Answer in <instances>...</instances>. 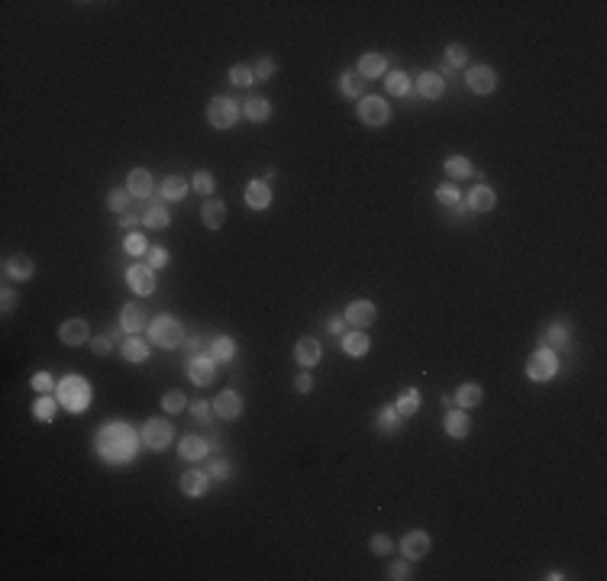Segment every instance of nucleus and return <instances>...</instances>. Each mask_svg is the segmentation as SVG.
Returning <instances> with one entry per match:
<instances>
[{
	"mask_svg": "<svg viewBox=\"0 0 607 581\" xmlns=\"http://www.w3.org/2000/svg\"><path fill=\"white\" fill-rule=\"evenodd\" d=\"M100 449H104L107 459H113V462H120V459H129L133 455V449H136V433L129 430V426H107L104 433H100Z\"/></svg>",
	"mask_w": 607,
	"mask_h": 581,
	"instance_id": "nucleus-1",
	"label": "nucleus"
},
{
	"mask_svg": "<svg viewBox=\"0 0 607 581\" xmlns=\"http://www.w3.org/2000/svg\"><path fill=\"white\" fill-rule=\"evenodd\" d=\"M149 339L159 349H178L184 346V327L171 314H159V317L149 323Z\"/></svg>",
	"mask_w": 607,
	"mask_h": 581,
	"instance_id": "nucleus-2",
	"label": "nucleus"
},
{
	"mask_svg": "<svg viewBox=\"0 0 607 581\" xmlns=\"http://www.w3.org/2000/svg\"><path fill=\"white\" fill-rule=\"evenodd\" d=\"M207 120L217 129H230L239 120V104H236L233 97H213L210 104H207Z\"/></svg>",
	"mask_w": 607,
	"mask_h": 581,
	"instance_id": "nucleus-3",
	"label": "nucleus"
},
{
	"mask_svg": "<svg viewBox=\"0 0 607 581\" xmlns=\"http://www.w3.org/2000/svg\"><path fill=\"white\" fill-rule=\"evenodd\" d=\"M171 423L168 420H159V417H149L146 426H142V446H149L152 452H162L171 446Z\"/></svg>",
	"mask_w": 607,
	"mask_h": 581,
	"instance_id": "nucleus-4",
	"label": "nucleus"
},
{
	"mask_svg": "<svg viewBox=\"0 0 607 581\" xmlns=\"http://www.w3.org/2000/svg\"><path fill=\"white\" fill-rule=\"evenodd\" d=\"M359 120H362L365 127H384L391 120V107L378 94H368L359 100Z\"/></svg>",
	"mask_w": 607,
	"mask_h": 581,
	"instance_id": "nucleus-5",
	"label": "nucleus"
},
{
	"mask_svg": "<svg viewBox=\"0 0 607 581\" xmlns=\"http://www.w3.org/2000/svg\"><path fill=\"white\" fill-rule=\"evenodd\" d=\"M559 371V359H555L553 349H536L530 359H527V375L533 381H549Z\"/></svg>",
	"mask_w": 607,
	"mask_h": 581,
	"instance_id": "nucleus-6",
	"label": "nucleus"
},
{
	"mask_svg": "<svg viewBox=\"0 0 607 581\" xmlns=\"http://www.w3.org/2000/svg\"><path fill=\"white\" fill-rule=\"evenodd\" d=\"M465 85H469L472 94H491L498 87V72L491 65H469L465 68Z\"/></svg>",
	"mask_w": 607,
	"mask_h": 581,
	"instance_id": "nucleus-7",
	"label": "nucleus"
},
{
	"mask_svg": "<svg viewBox=\"0 0 607 581\" xmlns=\"http://www.w3.org/2000/svg\"><path fill=\"white\" fill-rule=\"evenodd\" d=\"M342 317H346V323H349L352 329H368L375 323V317H378V310H375L372 300H352V304L342 310Z\"/></svg>",
	"mask_w": 607,
	"mask_h": 581,
	"instance_id": "nucleus-8",
	"label": "nucleus"
},
{
	"mask_svg": "<svg viewBox=\"0 0 607 581\" xmlns=\"http://www.w3.org/2000/svg\"><path fill=\"white\" fill-rule=\"evenodd\" d=\"M126 285L133 287L139 297L155 294V272H152V265H129Z\"/></svg>",
	"mask_w": 607,
	"mask_h": 581,
	"instance_id": "nucleus-9",
	"label": "nucleus"
},
{
	"mask_svg": "<svg viewBox=\"0 0 607 581\" xmlns=\"http://www.w3.org/2000/svg\"><path fill=\"white\" fill-rule=\"evenodd\" d=\"M58 401H62L65 407H71V410H81L87 404V384L81 378H65L62 384H58Z\"/></svg>",
	"mask_w": 607,
	"mask_h": 581,
	"instance_id": "nucleus-10",
	"label": "nucleus"
},
{
	"mask_svg": "<svg viewBox=\"0 0 607 581\" xmlns=\"http://www.w3.org/2000/svg\"><path fill=\"white\" fill-rule=\"evenodd\" d=\"M433 549V539L426 529H410L404 539H401V552H404V559H423L426 552Z\"/></svg>",
	"mask_w": 607,
	"mask_h": 581,
	"instance_id": "nucleus-11",
	"label": "nucleus"
},
{
	"mask_svg": "<svg viewBox=\"0 0 607 581\" xmlns=\"http://www.w3.org/2000/svg\"><path fill=\"white\" fill-rule=\"evenodd\" d=\"M58 342L62 346H85L91 342V327H87L85 320H65L62 327H58Z\"/></svg>",
	"mask_w": 607,
	"mask_h": 581,
	"instance_id": "nucleus-12",
	"label": "nucleus"
},
{
	"mask_svg": "<svg viewBox=\"0 0 607 581\" xmlns=\"http://www.w3.org/2000/svg\"><path fill=\"white\" fill-rule=\"evenodd\" d=\"M188 378H191L194 384H201V388L213 384V378H217V362H213L210 355H191V362H188Z\"/></svg>",
	"mask_w": 607,
	"mask_h": 581,
	"instance_id": "nucleus-13",
	"label": "nucleus"
},
{
	"mask_svg": "<svg viewBox=\"0 0 607 581\" xmlns=\"http://www.w3.org/2000/svg\"><path fill=\"white\" fill-rule=\"evenodd\" d=\"M146 323H149V317H146L142 304H136V300L123 304V310H120V327L126 329L129 336H136L139 329H146Z\"/></svg>",
	"mask_w": 607,
	"mask_h": 581,
	"instance_id": "nucleus-14",
	"label": "nucleus"
},
{
	"mask_svg": "<svg viewBox=\"0 0 607 581\" xmlns=\"http://www.w3.org/2000/svg\"><path fill=\"white\" fill-rule=\"evenodd\" d=\"M210 407H213V413H217L220 420H236V417L243 413V397H239L236 391H223V394H217V397H213Z\"/></svg>",
	"mask_w": 607,
	"mask_h": 581,
	"instance_id": "nucleus-15",
	"label": "nucleus"
},
{
	"mask_svg": "<svg viewBox=\"0 0 607 581\" xmlns=\"http://www.w3.org/2000/svg\"><path fill=\"white\" fill-rule=\"evenodd\" d=\"M207 485H210V475L201 472V468H191V472H184L178 478V487H181V494L188 497H203L207 494Z\"/></svg>",
	"mask_w": 607,
	"mask_h": 581,
	"instance_id": "nucleus-16",
	"label": "nucleus"
},
{
	"mask_svg": "<svg viewBox=\"0 0 607 581\" xmlns=\"http://www.w3.org/2000/svg\"><path fill=\"white\" fill-rule=\"evenodd\" d=\"M320 355H323V349H320V342L313 336H300L298 339V346H294V359H298L300 369H313L320 362Z\"/></svg>",
	"mask_w": 607,
	"mask_h": 581,
	"instance_id": "nucleus-17",
	"label": "nucleus"
},
{
	"mask_svg": "<svg viewBox=\"0 0 607 581\" xmlns=\"http://www.w3.org/2000/svg\"><path fill=\"white\" fill-rule=\"evenodd\" d=\"M443 426H446V433L452 436V439H465V436H469V430H472V417L462 410V407H449Z\"/></svg>",
	"mask_w": 607,
	"mask_h": 581,
	"instance_id": "nucleus-18",
	"label": "nucleus"
},
{
	"mask_svg": "<svg viewBox=\"0 0 607 581\" xmlns=\"http://www.w3.org/2000/svg\"><path fill=\"white\" fill-rule=\"evenodd\" d=\"M443 91H446V81L439 72H423L417 78V94L423 100H437V97H443Z\"/></svg>",
	"mask_w": 607,
	"mask_h": 581,
	"instance_id": "nucleus-19",
	"label": "nucleus"
},
{
	"mask_svg": "<svg viewBox=\"0 0 607 581\" xmlns=\"http://www.w3.org/2000/svg\"><path fill=\"white\" fill-rule=\"evenodd\" d=\"M494 204H498V197H494V190H491L488 184L472 188L469 197H465V207H469V210H475V213H491V210H494Z\"/></svg>",
	"mask_w": 607,
	"mask_h": 581,
	"instance_id": "nucleus-20",
	"label": "nucleus"
},
{
	"mask_svg": "<svg viewBox=\"0 0 607 581\" xmlns=\"http://www.w3.org/2000/svg\"><path fill=\"white\" fill-rule=\"evenodd\" d=\"M268 204H272V188H268V181H249V184H245V207L265 210Z\"/></svg>",
	"mask_w": 607,
	"mask_h": 581,
	"instance_id": "nucleus-21",
	"label": "nucleus"
},
{
	"mask_svg": "<svg viewBox=\"0 0 607 581\" xmlns=\"http://www.w3.org/2000/svg\"><path fill=\"white\" fill-rule=\"evenodd\" d=\"M340 339H342V352H346V355H352V359L365 355V352H368V346H372V339L365 336V329H346Z\"/></svg>",
	"mask_w": 607,
	"mask_h": 581,
	"instance_id": "nucleus-22",
	"label": "nucleus"
},
{
	"mask_svg": "<svg viewBox=\"0 0 607 581\" xmlns=\"http://www.w3.org/2000/svg\"><path fill=\"white\" fill-rule=\"evenodd\" d=\"M3 272H7V278L26 281V278H32V272H36V262H32V255H26V252L10 255V259H7V265H3Z\"/></svg>",
	"mask_w": 607,
	"mask_h": 581,
	"instance_id": "nucleus-23",
	"label": "nucleus"
},
{
	"mask_svg": "<svg viewBox=\"0 0 607 581\" xmlns=\"http://www.w3.org/2000/svg\"><path fill=\"white\" fill-rule=\"evenodd\" d=\"M126 190L133 197H149L152 190H155V181H152V175L146 168H133L126 178Z\"/></svg>",
	"mask_w": 607,
	"mask_h": 581,
	"instance_id": "nucleus-24",
	"label": "nucleus"
},
{
	"mask_svg": "<svg viewBox=\"0 0 607 581\" xmlns=\"http://www.w3.org/2000/svg\"><path fill=\"white\" fill-rule=\"evenodd\" d=\"M201 220L207 230H220L226 223V204L220 201V197H210V201L201 207Z\"/></svg>",
	"mask_w": 607,
	"mask_h": 581,
	"instance_id": "nucleus-25",
	"label": "nucleus"
},
{
	"mask_svg": "<svg viewBox=\"0 0 607 581\" xmlns=\"http://www.w3.org/2000/svg\"><path fill=\"white\" fill-rule=\"evenodd\" d=\"M452 397H456V404L462 410H472V407H478V404L485 401V388L475 384V381H465V384H459V391L452 394Z\"/></svg>",
	"mask_w": 607,
	"mask_h": 581,
	"instance_id": "nucleus-26",
	"label": "nucleus"
},
{
	"mask_svg": "<svg viewBox=\"0 0 607 581\" xmlns=\"http://www.w3.org/2000/svg\"><path fill=\"white\" fill-rule=\"evenodd\" d=\"M384 72H388V58L382 52H365L359 58V74L362 78H382Z\"/></svg>",
	"mask_w": 607,
	"mask_h": 581,
	"instance_id": "nucleus-27",
	"label": "nucleus"
},
{
	"mask_svg": "<svg viewBox=\"0 0 607 581\" xmlns=\"http://www.w3.org/2000/svg\"><path fill=\"white\" fill-rule=\"evenodd\" d=\"M188 190H191V184H188V181L178 178V175H168V178L162 181L159 194H162V201H181Z\"/></svg>",
	"mask_w": 607,
	"mask_h": 581,
	"instance_id": "nucleus-28",
	"label": "nucleus"
},
{
	"mask_svg": "<svg viewBox=\"0 0 607 581\" xmlns=\"http://www.w3.org/2000/svg\"><path fill=\"white\" fill-rule=\"evenodd\" d=\"M142 223H146L149 230H165V226L171 223L168 207H165V204H149L146 213H142Z\"/></svg>",
	"mask_w": 607,
	"mask_h": 581,
	"instance_id": "nucleus-29",
	"label": "nucleus"
},
{
	"mask_svg": "<svg viewBox=\"0 0 607 581\" xmlns=\"http://www.w3.org/2000/svg\"><path fill=\"white\" fill-rule=\"evenodd\" d=\"M243 113L252 120V123H265L268 116H272V104H268L265 97H249L243 104Z\"/></svg>",
	"mask_w": 607,
	"mask_h": 581,
	"instance_id": "nucleus-30",
	"label": "nucleus"
},
{
	"mask_svg": "<svg viewBox=\"0 0 607 581\" xmlns=\"http://www.w3.org/2000/svg\"><path fill=\"white\" fill-rule=\"evenodd\" d=\"M437 201L443 204V207H449V210H462L465 207V201H462V194H459V188L452 184V181H446V184H439L437 188Z\"/></svg>",
	"mask_w": 607,
	"mask_h": 581,
	"instance_id": "nucleus-31",
	"label": "nucleus"
},
{
	"mask_svg": "<svg viewBox=\"0 0 607 581\" xmlns=\"http://www.w3.org/2000/svg\"><path fill=\"white\" fill-rule=\"evenodd\" d=\"M178 452H181V459H188V462H201L203 455H207V443H203L201 436H184L181 446H178Z\"/></svg>",
	"mask_w": 607,
	"mask_h": 581,
	"instance_id": "nucleus-32",
	"label": "nucleus"
},
{
	"mask_svg": "<svg viewBox=\"0 0 607 581\" xmlns=\"http://www.w3.org/2000/svg\"><path fill=\"white\" fill-rule=\"evenodd\" d=\"M443 168H446V175L452 181H462V178H472V175H475V168H472V162L465 159V155H449Z\"/></svg>",
	"mask_w": 607,
	"mask_h": 581,
	"instance_id": "nucleus-33",
	"label": "nucleus"
},
{
	"mask_svg": "<svg viewBox=\"0 0 607 581\" xmlns=\"http://www.w3.org/2000/svg\"><path fill=\"white\" fill-rule=\"evenodd\" d=\"M123 359L126 362H146L149 359V342H142L139 336H129L123 342Z\"/></svg>",
	"mask_w": 607,
	"mask_h": 581,
	"instance_id": "nucleus-34",
	"label": "nucleus"
},
{
	"mask_svg": "<svg viewBox=\"0 0 607 581\" xmlns=\"http://www.w3.org/2000/svg\"><path fill=\"white\" fill-rule=\"evenodd\" d=\"M236 355V342L230 336H217L210 342V359L213 362H230Z\"/></svg>",
	"mask_w": 607,
	"mask_h": 581,
	"instance_id": "nucleus-35",
	"label": "nucleus"
},
{
	"mask_svg": "<svg viewBox=\"0 0 607 581\" xmlns=\"http://www.w3.org/2000/svg\"><path fill=\"white\" fill-rule=\"evenodd\" d=\"M384 87H388V94L404 97L410 91V78H407V72H388L384 74Z\"/></svg>",
	"mask_w": 607,
	"mask_h": 581,
	"instance_id": "nucleus-36",
	"label": "nucleus"
},
{
	"mask_svg": "<svg viewBox=\"0 0 607 581\" xmlns=\"http://www.w3.org/2000/svg\"><path fill=\"white\" fill-rule=\"evenodd\" d=\"M395 407H397V413H401L404 420H407V417H414V413L420 410V394H417L414 388H407V391L401 394V397H397Z\"/></svg>",
	"mask_w": 607,
	"mask_h": 581,
	"instance_id": "nucleus-37",
	"label": "nucleus"
},
{
	"mask_svg": "<svg viewBox=\"0 0 607 581\" xmlns=\"http://www.w3.org/2000/svg\"><path fill=\"white\" fill-rule=\"evenodd\" d=\"M446 65L449 68H465V65H469V49L462 43L446 45Z\"/></svg>",
	"mask_w": 607,
	"mask_h": 581,
	"instance_id": "nucleus-38",
	"label": "nucleus"
},
{
	"mask_svg": "<svg viewBox=\"0 0 607 581\" xmlns=\"http://www.w3.org/2000/svg\"><path fill=\"white\" fill-rule=\"evenodd\" d=\"M129 197H133L129 190H123V188H113V190H110V194H107V207H110V210H113V213H126V207H129Z\"/></svg>",
	"mask_w": 607,
	"mask_h": 581,
	"instance_id": "nucleus-39",
	"label": "nucleus"
},
{
	"mask_svg": "<svg viewBox=\"0 0 607 581\" xmlns=\"http://www.w3.org/2000/svg\"><path fill=\"white\" fill-rule=\"evenodd\" d=\"M230 81H233L236 87H249L256 81V72H252L249 65H233V68H230Z\"/></svg>",
	"mask_w": 607,
	"mask_h": 581,
	"instance_id": "nucleus-40",
	"label": "nucleus"
},
{
	"mask_svg": "<svg viewBox=\"0 0 607 581\" xmlns=\"http://www.w3.org/2000/svg\"><path fill=\"white\" fill-rule=\"evenodd\" d=\"M184 407H188V397H184L181 391H168L162 397V410L165 413H181Z\"/></svg>",
	"mask_w": 607,
	"mask_h": 581,
	"instance_id": "nucleus-41",
	"label": "nucleus"
},
{
	"mask_svg": "<svg viewBox=\"0 0 607 581\" xmlns=\"http://www.w3.org/2000/svg\"><path fill=\"white\" fill-rule=\"evenodd\" d=\"M340 85H342V94H346V97H359V94H362V74L355 78L352 72H346L340 78Z\"/></svg>",
	"mask_w": 607,
	"mask_h": 581,
	"instance_id": "nucleus-42",
	"label": "nucleus"
},
{
	"mask_svg": "<svg viewBox=\"0 0 607 581\" xmlns=\"http://www.w3.org/2000/svg\"><path fill=\"white\" fill-rule=\"evenodd\" d=\"M191 188L197 190V194H213V188H217V181H213L210 171H197L191 178Z\"/></svg>",
	"mask_w": 607,
	"mask_h": 581,
	"instance_id": "nucleus-43",
	"label": "nucleus"
},
{
	"mask_svg": "<svg viewBox=\"0 0 607 581\" xmlns=\"http://www.w3.org/2000/svg\"><path fill=\"white\" fill-rule=\"evenodd\" d=\"M275 68H278V62H275V58H272V55H262V58H258V62H256V68H252V72H256V78H258V81H268V78L275 74Z\"/></svg>",
	"mask_w": 607,
	"mask_h": 581,
	"instance_id": "nucleus-44",
	"label": "nucleus"
},
{
	"mask_svg": "<svg viewBox=\"0 0 607 581\" xmlns=\"http://www.w3.org/2000/svg\"><path fill=\"white\" fill-rule=\"evenodd\" d=\"M404 420L401 413H397V407L391 404V407H382V426L384 430H397V423Z\"/></svg>",
	"mask_w": 607,
	"mask_h": 581,
	"instance_id": "nucleus-45",
	"label": "nucleus"
},
{
	"mask_svg": "<svg viewBox=\"0 0 607 581\" xmlns=\"http://www.w3.org/2000/svg\"><path fill=\"white\" fill-rule=\"evenodd\" d=\"M368 546H372V552H375V556H388V552L395 549V542H391V536H384V533H378V536H372V542H368Z\"/></svg>",
	"mask_w": 607,
	"mask_h": 581,
	"instance_id": "nucleus-46",
	"label": "nucleus"
},
{
	"mask_svg": "<svg viewBox=\"0 0 607 581\" xmlns=\"http://www.w3.org/2000/svg\"><path fill=\"white\" fill-rule=\"evenodd\" d=\"M410 575H414V571H410V565H407V559L395 562V565L388 569V578H391V581H407V578H410Z\"/></svg>",
	"mask_w": 607,
	"mask_h": 581,
	"instance_id": "nucleus-47",
	"label": "nucleus"
},
{
	"mask_svg": "<svg viewBox=\"0 0 607 581\" xmlns=\"http://www.w3.org/2000/svg\"><path fill=\"white\" fill-rule=\"evenodd\" d=\"M52 413H55V401L52 397H39V401H36V417H39V420H52Z\"/></svg>",
	"mask_w": 607,
	"mask_h": 581,
	"instance_id": "nucleus-48",
	"label": "nucleus"
},
{
	"mask_svg": "<svg viewBox=\"0 0 607 581\" xmlns=\"http://www.w3.org/2000/svg\"><path fill=\"white\" fill-rule=\"evenodd\" d=\"M188 410L194 413V420H210V413H213V407L207 401H194V404H188Z\"/></svg>",
	"mask_w": 607,
	"mask_h": 581,
	"instance_id": "nucleus-49",
	"label": "nucleus"
},
{
	"mask_svg": "<svg viewBox=\"0 0 607 581\" xmlns=\"http://www.w3.org/2000/svg\"><path fill=\"white\" fill-rule=\"evenodd\" d=\"M126 252L129 255H142V252H146V239H142L139 232H129V236H126Z\"/></svg>",
	"mask_w": 607,
	"mask_h": 581,
	"instance_id": "nucleus-50",
	"label": "nucleus"
},
{
	"mask_svg": "<svg viewBox=\"0 0 607 581\" xmlns=\"http://www.w3.org/2000/svg\"><path fill=\"white\" fill-rule=\"evenodd\" d=\"M565 339H569V329L559 327V323H555V327H549V333H546V342H549V346H562Z\"/></svg>",
	"mask_w": 607,
	"mask_h": 581,
	"instance_id": "nucleus-51",
	"label": "nucleus"
},
{
	"mask_svg": "<svg viewBox=\"0 0 607 581\" xmlns=\"http://www.w3.org/2000/svg\"><path fill=\"white\" fill-rule=\"evenodd\" d=\"M0 291H3V297H0V310L10 314L13 307H16V291H13V287H0Z\"/></svg>",
	"mask_w": 607,
	"mask_h": 581,
	"instance_id": "nucleus-52",
	"label": "nucleus"
},
{
	"mask_svg": "<svg viewBox=\"0 0 607 581\" xmlns=\"http://www.w3.org/2000/svg\"><path fill=\"white\" fill-rule=\"evenodd\" d=\"M165 262H168V249H162V245L149 249V265H152V268H162Z\"/></svg>",
	"mask_w": 607,
	"mask_h": 581,
	"instance_id": "nucleus-53",
	"label": "nucleus"
},
{
	"mask_svg": "<svg viewBox=\"0 0 607 581\" xmlns=\"http://www.w3.org/2000/svg\"><path fill=\"white\" fill-rule=\"evenodd\" d=\"M294 388H298L300 394H310V391H313V378H310L307 371H300L298 378H294Z\"/></svg>",
	"mask_w": 607,
	"mask_h": 581,
	"instance_id": "nucleus-54",
	"label": "nucleus"
},
{
	"mask_svg": "<svg viewBox=\"0 0 607 581\" xmlns=\"http://www.w3.org/2000/svg\"><path fill=\"white\" fill-rule=\"evenodd\" d=\"M210 475L213 478H230V462H223V459H213V462H210Z\"/></svg>",
	"mask_w": 607,
	"mask_h": 581,
	"instance_id": "nucleus-55",
	"label": "nucleus"
},
{
	"mask_svg": "<svg viewBox=\"0 0 607 581\" xmlns=\"http://www.w3.org/2000/svg\"><path fill=\"white\" fill-rule=\"evenodd\" d=\"M110 342H113L110 336H97V339H91V349H94V355H107V352H110Z\"/></svg>",
	"mask_w": 607,
	"mask_h": 581,
	"instance_id": "nucleus-56",
	"label": "nucleus"
},
{
	"mask_svg": "<svg viewBox=\"0 0 607 581\" xmlns=\"http://www.w3.org/2000/svg\"><path fill=\"white\" fill-rule=\"evenodd\" d=\"M32 388H36V391H52V378H49V375H36V378H32Z\"/></svg>",
	"mask_w": 607,
	"mask_h": 581,
	"instance_id": "nucleus-57",
	"label": "nucleus"
},
{
	"mask_svg": "<svg viewBox=\"0 0 607 581\" xmlns=\"http://www.w3.org/2000/svg\"><path fill=\"white\" fill-rule=\"evenodd\" d=\"M346 327H349V323H346V317H333L330 320V333H333V336H342V333H346Z\"/></svg>",
	"mask_w": 607,
	"mask_h": 581,
	"instance_id": "nucleus-58",
	"label": "nucleus"
},
{
	"mask_svg": "<svg viewBox=\"0 0 607 581\" xmlns=\"http://www.w3.org/2000/svg\"><path fill=\"white\" fill-rule=\"evenodd\" d=\"M139 223H142V220H136V217H123V226H126V230H136Z\"/></svg>",
	"mask_w": 607,
	"mask_h": 581,
	"instance_id": "nucleus-59",
	"label": "nucleus"
}]
</instances>
